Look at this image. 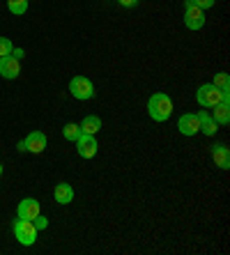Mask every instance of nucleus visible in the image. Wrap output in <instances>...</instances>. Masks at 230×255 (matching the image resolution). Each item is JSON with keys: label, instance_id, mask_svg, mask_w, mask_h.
I'll return each mask as SVG.
<instances>
[{"label": "nucleus", "instance_id": "obj_20", "mask_svg": "<svg viewBox=\"0 0 230 255\" xmlns=\"http://www.w3.org/2000/svg\"><path fill=\"white\" fill-rule=\"evenodd\" d=\"M214 2H217V0H187V5H196L198 9H203V12L210 9V7H214Z\"/></svg>", "mask_w": 230, "mask_h": 255}, {"label": "nucleus", "instance_id": "obj_18", "mask_svg": "<svg viewBox=\"0 0 230 255\" xmlns=\"http://www.w3.org/2000/svg\"><path fill=\"white\" fill-rule=\"evenodd\" d=\"M228 74L226 71H219V74H214V81H212V85H217V88H221V90H228Z\"/></svg>", "mask_w": 230, "mask_h": 255}, {"label": "nucleus", "instance_id": "obj_23", "mask_svg": "<svg viewBox=\"0 0 230 255\" xmlns=\"http://www.w3.org/2000/svg\"><path fill=\"white\" fill-rule=\"evenodd\" d=\"M18 152H28V147H25V140L18 142Z\"/></svg>", "mask_w": 230, "mask_h": 255}, {"label": "nucleus", "instance_id": "obj_5", "mask_svg": "<svg viewBox=\"0 0 230 255\" xmlns=\"http://www.w3.org/2000/svg\"><path fill=\"white\" fill-rule=\"evenodd\" d=\"M76 149H78V154H81L83 159H92V156L97 154V149H99L97 138L90 136V133H81V136L76 138Z\"/></svg>", "mask_w": 230, "mask_h": 255}, {"label": "nucleus", "instance_id": "obj_8", "mask_svg": "<svg viewBox=\"0 0 230 255\" xmlns=\"http://www.w3.org/2000/svg\"><path fill=\"white\" fill-rule=\"evenodd\" d=\"M18 219H25V221H32L37 216V214H41V207H39V202L35 200V198H25V200L18 202Z\"/></svg>", "mask_w": 230, "mask_h": 255}, {"label": "nucleus", "instance_id": "obj_17", "mask_svg": "<svg viewBox=\"0 0 230 255\" xmlns=\"http://www.w3.org/2000/svg\"><path fill=\"white\" fill-rule=\"evenodd\" d=\"M62 136H65L67 140H76V138L81 136V127L69 122V125H65V129H62Z\"/></svg>", "mask_w": 230, "mask_h": 255}, {"label": "nucleus", "instance_id": "obj_4", "mask_svg": "<svg viewBox=\"0 0 230 255\" xmlns=\"http://www.w3.org/2000/svg\"><path fill=\"white\" fill-rule=\"evenodd\" d=\"M37 232L39 230L35 228L32 221H25V219L14 221V235H16V239L23 244V246H32V244H35Z\"/></svg>", "mask_w": 230, "mask_h": 255}, {"label": "nucleus", "instance_id": "obj_10", "mask_svg": "<svg viewBox=\"0 0 230 255\" xmlns=\"http://www.w3.org/2000/svg\"><path fill=\"white\" fill-rule=\"evenodd\" d=\"M25 147H28V152H32V154H41V152L46 149V136H44L41 131H32V133H28V138H25Z\"/></svg>", "mask_w": 230, "mask_h": 255}, {"label": "nucleus", "instance_id": "obj_2", "mask_svg": "<svg viewBox=\"0 0 230 255\" xmlns=\"http://www.w3.org/2000/svg\"><path fill=\"white\" fill-rule=\"evenodd\" d=\"M148 111H150V118L154 122H166V120L173 115V101L168 95L164 92H157V95L150 97L148 101Z\"/></svg>", "mask_w": 230, "mask_h": 255}, {"label": "nucleus", "instance_id": "obj_14", "mask_svg": "<svg viewBox=\"0 0 230 255\" xmlns=\"http://www.w3.org/2000/svg\"><path fill=\"white\" fill-rule=\"evenodd\" d=\"M198 122H201V131L205 136H214L217 133V122L212 120V115L205 113V111H198Z\"/></svg>", "mask_w": 230, "mask_h": 255}, {"label": "nucleus", "instance_id": "obj_3", "mask_svg": "<svg viewBox=\"0 0 230 255\" xmlns=\"http://www.w3.org/2000/svg\"><path fill=\"white\" fill-rule=\"evenodd\" d=\"M69 92L74 99L78 101H88L95 97V85H92V81L85 76H74L69 81Z\"/></svg>", "mask_w": 230, "mask_h": 255}, {"label": "nucleus", "instance_id": "obj_22", "mask_svg": "<svg viewBox=\"0 0 230 255\" xmlns=\"http://www.w3.org/2000/svg\"><path fill=\"white\" fill-rule=\"evenodd\" d=\"M118 2H120L122 7H136L138 2H141V0H118Z\"/></svg>", "mask_w": 230, "mask_h": 255}, {"label": "nucleus", "instance_id": "obj_15", "mask_svg": "<svg viewBox=\"0 0 230 255\" xmlns=\"http://www.w3.org/2000/svg\"><path fill=\"white\" fill-rule=\"evenodd\" d=\"M78 127H81V133H90V136H95L97 131L101 129V120L97 118V115H88V118L83 120Z\"/></svg>", "mask_w": 230, "mask_h": 255}, {"label": "nucleus", "instance_id": "obj_16", "mask_svg": "<svg viewBox=\"0 0 230 255\" xmlns=\"http://www.w3.org/2000/svg\"><path fill=\"white\" fill-rule=\"evenodd\" d=\"M7 7L12 14H25L28 9V0H7Z\"/></svg>", "mask_w": 230, "mask_h": 255}, {"label": "nucleus", "instance_id": "obj_6", "mask_svg": "<svg viewBox=\"0 0 230 255\" xmlns=\"http://www.w3.org/2000/svg\"><path fill=\"white\" fill-rule=\"evenodd\" d=\"M184 23L189 30H201L205 25V12L198 9L196 5H187V12H184Z\"/></svg>", "mask_w": 230, "mask_h": 255}, {"label": "nucleus", "instance_id": "obj_9", "mask_svg": "<svg viewBox=\"0 0 230 255\" xmlns=\"http://www.w3.org/2000/svg\"><path fill=\"white\" fill-rule=\"evenodd\" d=\"M21 74V65L14 55H5L0 58V76L2 78H16Z\"/></svg>", "mask_w": 230, "mask_h": 255}, {"label": "nucleus", "instance_id": "obj_11", "mask_svg": "<svg viewBox=\"0 0 230 255\" xmlns=\"http://www.w3.org/2000/svg\"><path fill=\"white\" fill-rule=\"evenodd\" d=\"M212 159H214V163H217L221 170H228L230 168V152H228V147H226L224 142L212 145Z\"/></svg>", "mask_w": 230, "mask_h": 255}, {"label": "nucleus", "instance_id": "obj_21", "mask_svg": "<svg viewBox=\"0 0 230 255\" xmlns=\"http://www.w3.org/2000/svg\"><path fill=\"white\" fill-rule=\"evenodd\" d=\"M32 223H35L37 230H44V228L48 226V219H46V216H41V214H37L35 219H32Z\"/></svg>", "mask_w": 230, "mask_h": 255}, {"label": "nucleus", "instance_id": "obj_13", "mask_svg": "<svg viewBox=\"0 0 230 255\" xmlns=\"http://www.w3.org/2000/svg\"><path fill=\"white\" fill-rule=\"evenodd\" d=\"M212 120L217 125H228L230 122V104H226V101L217 104V106L212 108Z\"/></svg>", "mask_w": 230, "mask_h": 255}, {"label": "nucleus", "instance_id": "obj_19", "mask_svg": "<svg viewBox=\"0 0 230 255\" xmlns=\"http://www.w3.org/2000/svg\"><path fill=\"white\" fill-rule=\"evenodd\" d=\"M12 51H14L12 42H9L7 37H0V58H5V55H12Z\"/></svg>", "mask_w": 230, "mask_h": 255}, {"label": "nucleus", "instance_id": "obj_24", "mask_svg": "<svg viewBox=\"0 0 230 255\" xmlns=\"http://www.w3.org/2000/svg\"><path fill=\"white\" fill-rule=\"evenodd\" d=\"M0 177H2V163H0Z\"/></svg>", "mask_w": 230, "mask_h": 255}, {"label": "nucleus", "instance_id": "obj_7", "mask_svg": "<svg viewBox=\"0 0 230 255\" xmlns=\"http://www.w3.org/2000/svg\"><path fill=\"white\" fill-rule=\"evenodd\" d=\"M177 129H180V133H182V136H196V133L201 131L198 115H194V113L182 115V118H180V122H177Z\"/></svg>", "mask_w": 230, "mask_h": 255}, {"label": "nucleus", "instance_id": "obj_12", "mask_svg": "<svg viewBox=\"0 0 230 255\" xmlns=\"http://www.w3.org/2000/svg\"><path fill=\"white\" fill-rule=\"evenodd\" d=\"M53 196H55V202H58V205H69V202L74 200V189H71L67 182H60V184L55 186Z\"/></svg>", "mask_w": 230, "mask_h": 255}, {"label": "nucleus", "instance_id": "obj_1", "mask_svg": "<svg viewBox=\"0 0 230 255\" xmlns=\"http://www.w3.org/2000/svg\"><path fill=\"white\" fill-rule=\"evenodd\" d=\"M196 101L205 108H214L217 104H221V101L230 104V95H228V90H221V88H217V85L207 83V85H201V88H198Z\"/></svg>", "mask_w": 230, "mask_h": 255}]
</instances>
